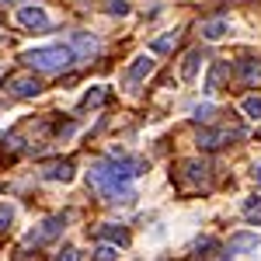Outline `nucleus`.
<instances>
[{"instance_id":"nucleus-1","label":"nucleus","mask_w":261,"mask_h":261,"mask_svg":"<svg viewBox=\"0 0 261 261\" xmlns=\"http://www.w3.org/2000/svg\"><path fill=\"white\" fill-rule=\"evenodd\" d=\"M140 174H146V161H140V157H129V161L112 157V161H98L94 167H91V185L108 195V192L125 188L129 181L140 178Z\"/></svg>"},{"instance_id":"nucleus-2","label":"nucleus","mask_w":261,"mask_h":261,"mask_svg":"<svg viewBox=\"0 0 261 261\" xmlns=\"http://www.w3.org/2000/svg\"><path fill=\"white\" fill-rule=\"evenodd\" d=\"M73 60H77V53H73L70 45H63V42L35 45V49H28V53H24V63H28V66H35V70H42V73H60V70H66Z\"/></svg>"},{"instance_id":"nucleus-3","label":"nucleus","mask_w":261,"mask_h":261,"mask_svg":"<svg viewBox=\"0 0 261 261\" xmlns=\"http://www.w3.org/2000/svg\"><path fill=\"white\" fill-rule=\"evenodd\" d=\"M21 28H28V32H49L53 28V18L42 11V7H18V14H14Z\"/></svg>"},{"instance_id":"nucleus-4","label":"nucleus","mask_w":261,"mask_h":261,"mask_svg":"<svg viewBox=\"0 0 261 261\" xmlns=\"http://www.w3.org/2000/svg\"><path fill=\"white\" fill-rule=\"evenodd\" d=\"M63 230H66V216H49V220L39 223V230L28 233V244H45V241H53V237H60Z\"/></svg>"},{"instance_id":"nucleus-5","label":"nucleus","mask_w":261,"mask_h":261,"mask_svg":"<svg viewBox=\"0 0 261 261\" xmlns=\"http://www.w3.org/2000/svg\"><path fill=\"white\" fill-rule=\"evenodd\" d=\"M241 136H244V129H205V133H199V146L202 150H216V146L241 140Z\"/></svg>"},{"instance_id":"nucleus-6","label":"nucleus","mask_w":261,"mask_h":261,"mask_svg":"<svg viewBox=\"0 0 261 261\" xmlns=\"http://www.w3.org/2000/svg\"><path fill=\"white\" fill-rule=\"evenodd\" d=\"M233 73L241 84H254L261 77V60L258 56H241V60H233Z\"/></svg>"},{"instance_id":"nucleus-7","label":"nucleus","mask_w":261,"mask_h":261,"mask_svg":"<svg viewBox=\"0 0 261 261\" xmlns=\"http://www.w3.org/2000/svg\"><path fill=\"white\" fill-rule=\"evenodd\" d=\"M153 66H157V60H150V56H136V60L129 63V73H125V84H129V87H136L140 81H146V77L153 73Z\"/></svg>"},{"instance_id":"nucleus-8","label":"nucleus","mask_w":261,"mask_h":261,"mask_svg":"<svg viewBox=\"0 0 261 261\" xmlns=\"http://www.w3.org/2000/svg\"><path fill=\"white\" fill-rule=\"evenodd\" d=\"M7 87H11L14 98H35V94H42V81L39 77H14Z\"/></svg>"},{"instance_id":"nucleus-9","label":"nucleus","mask_w":261,"mask_h":261,"mask_svg":"<svg viewBox=\"0 0 261 261\" xmlns=\"http://www.w3.org/2000/svg\"><path fill=\"white\" fill-rule=\"evenodd\" d=\"M202 49H192L185 60H181V81L185 84H195V77H199V70H202Z\"/></svg>"},{"instance_id":"nucleus-10","label":"nucleus","mask_w":261,"mask_h":261,"mask_svg":"<svg viewBox=\"0 0 261 261\" xmlns=\"http://www.w3.org/2000/svg\"><path fill=\"white\" fill-rule=\"evenodd\" d=\"M42 174H45V181H63V185H70L77 171H73V161H56V164H49Z\"/></svg>"},{"instance_id":"nucleus-11","label":"nucleus","mask_w":261,"mask_h":261,"mask_svg":"<svg viewBox=\"0 0 261 261\" xmlns=\"http://www.w3.org/2000/svg\"><path fill=\"white\" fill-rule=\"evenodd\" d=\"M223 77H230V60L213 63V70H209V77H205V94H216L223 87Z\"/></svg>"},{"instance_id":"nucleus-12","label":"nucleus","mask_w":261,"mask_h":261,"mask_svg":"<svg viewBox=\"0 0 261 261\" xmlns=\"http://www.w3.org/2000/svg\"><path fill=\"white\" fill-rule=\"evenodd\" d=\"M98 237H105L112 247H125V244H129L125 226H115V223H105V226H98Z\"/></svg>"},{"instance_id":"nucleus-13","label":"nucleus","mask_w":261,"mask_h":261,"mask_svg":"<svg viewBox=\"0 0 261 261\" xmlns=\"http://www.w3.org/2000/svg\"><path fill=\"white\" fill-rule=\"evenodd\" d=\"M181 171H185V181H192V185H199V181L209 178V164L205 161H185Z\"/></svg>"},{"instance_id":"nucleus-14","label":"nucleus","mask_w":261,"mask_h":261,"mask_svg":"<svg viewBox=\"0 0 261 261\" xmlns=\"http://www.w3.org/2000/svg\"><path fill=\"white\" fill-rule=\"evenodd\" d=\"M230 32V21L226 18H216V21H202V39H209V42H220L223 35Z\"/></svg>"},{"instance_id":"nucleus-15","label":"nucleus","mask_w":261,"mask_h":261,"mask_svg":"<svg viewBox=\"0 0 261 261\" xmlns=\"http://www.w3.org/2000/svg\"><path fill=\"white\" fill-rule=\"evenodd\" d=\"M108 98H112V87H108V84H98L94 91H87V94L81 98V105L84 108H98V105H105Z\"/></svg>"},{"instance_id":"nucleus-16","label":"nucleus","mask_w":261,"mask_h":261,"mask_svg":"<svg viewBox=\"0 0 261 261\" xmlns=\"http://www.w3.org/2000/svg\"><path fill=\"white\" fill-rule=\"evenodd\" d=\"M258 247H261L258 233H237V237H230V251H258Z\"/></svg>"},{"instance_id":"nucleus-17","label":"nucleus","mask_w":261,"mask_h":261,"mask_svg":"<svg viewBox=\"0 0 261 261\" xmlns=\"http://www.w3.org/2000/svg\"><path fill=\"white\" fill-rule=\"evenodd\" d=\"M70 49H73V53H77V49H81V53H98V49H101V42L94 39V35H87V32H77V35H73V45H70Z\"/></svg>"},{"instance_id":"nucleus-18","label":"nucleus","mask_w":261,"mask_h":261,"mask_svg":"<svg viewBox=\"0 0 261 261\" xmlns=\"http://www.w3.org/2000/svg\"><path fill=\"white\" fill-rule=\"evenodd\" d=\"M178 42H181V32L174 28V32H167V35H161V39H153V45H150V49H153V53H171Z\"/></svg>"},{"instance_id":"nucleus-19","label":"nucleus","mask_w":261,"mask_h":261,"mask_svg":"<svg viewBox=\"0 0 261 261\" xmlns=\"http://www.w3.org/2000/svg\"><path fill=\"white\" fill-rule=\"evenodd\" d=\"M241 108H244V115H247V119L261 122V98H258V94H247V98L241 101Z\"/></svg>"},{"instance_id":"nucleus-20","label":"nucleus","mask_w":261,"mask_h":261,"mask_svg":"<svg viewBox=\"0 0 261 261\" xmlns=\"http://www.w3.org/2000/svg\"><path fill=\"white\" fill-rule=\"evenodd\" d=\"M244 216L251 223H261V202L258 199H244Z\"/></svg>"},{"instance_id":"nucleus-21","label":"nucleus","mask_w":261,"mask_h":261,"mask_svg":"<svg viewBox=\"0 0 261 261\" xmlns=\"http://www.w3.org/2000/svg\"><path fill=\"white\" fill-rule=\"evenodd\" d=\"M94 258H98V261H119V247H112V244H101L98 251H94Z\"/></svg>"},{"instance_id":"nucleus-22","label":"nucleus","mask_w":261,"mask_h":261,"mask_svg":"<svg viewBox=\"0 0 261 261\" xmlns=\"http://www.w3.org/2000/svg\"><path fill=\"white\" fill-rule=\"evenodd\" d=\"M14 223V205H7V202H0V230H7Z\"/></svg>"},{"instance_id":"nucleus-23","label":"nucleus","mask_w":261,"mask_h":261,"mask_svg":"<svg viewBox=\"0 0 261 261\" xmlns=\"http://www.w3.org/2000/svg\"><path fill=\"white\" fill-rule=\"evenodd\" d=\"M105 11H108V14L125 18V14H129V4H125V0H108V7H105Z\"/></svg>"},{"instance_id":"nucleus-24","label":"nucleus","mask_w":261,"mask_h":261,"mask_svg":"<svg viewBox=\"0 0 261 261\" xmlns=\"http://www.w3.org/2000/svg\"><path fill=\"white\" fill-rule=\"evenodd\" d=\"M56 261H81V251L77 247H63L60 254H56Z\"/></svg>"},{"instance_id":"nucleus-25","label":"nucleus","mask_w":261,"mask_h":261,"mask_svg":"<svg viewBox=\"0 0 261 261\" xmlns=\"http://www.w3.org/2000/svg\"><path fill=\"white\" fill-rule=\"evenodd\" d=\"M209 115H213V105H202V108H195L192 119H195V122H209Z\"/></svg>"},{"instance_id":"nucleus-26","label":"nucleus","mask_w":261,"mask_h":261,"mask_svg":"<svg viewBox=\"0 0 261 261\" xmlns=\"http://www.w3.org/2000/svg\"><path fill=\"white\" fill-rule=\"evenodd\" d=\"M254 178H258V188H261V164L254 167Z\"/></svg>"}]
</instances>
